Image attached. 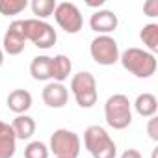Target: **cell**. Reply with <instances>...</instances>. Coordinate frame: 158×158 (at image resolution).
I'll return each instance as SVG.
<instances>
[{
    "mask_svg": "<svg viewBox=\"0 0 158 158\" xmlns=\"http://www.w3.org/2000/svg\"><path fill=\"white\" fill-rule=\"evenodd\" d=\"M119 61H121L123 69L132 73L136 78H151L158 67L156 56L147 52L145 48H138V47H130V48L123 50L119 54Z\"/></svg>",
    "mask_w": 158,
    "mask_h": 158,
    "instance_id": "cell-1",
    "label": "cell"
},
{
    "mask_svg": "<svg viewBox=\"0 0 158 158\" xmlns=\"http://www.w3.org/2000/svg\"><path fill=\"white\" fill-rule=\"evenodd\" d=\"M84 147L93 158H115L117 145L106 132V128L99 125H91L84 130Z\"/></svg>",
    "mask_w": 158,
    "mask_h": 158,
    "instance_id": "cell-2",
    "label": "cell"
},
{
    "mask_svg": "<svg viewBox=\"0 0 158 158\" xmlns=\"http://www.w3.org/2000/svg\"><path fill=\"white\" fill-rule=\"evenodd\" d=\"M104 119L110 128L114 130H125L132 123V102L127 95L115 93L108 97L104 104Z\"/></svg>",
    "mask_w": 158,
    "mask_h": 158,
    "instance_id": "cell-3",
    "label": "cell"
},
{
    "mask_svg": "<svg viewBox=\"0 0 158 158\" xmlns=\"http://www.w3.org/2000/svg\"><path fill=\"white\" fill-rule=\"evenodd\" d=\"M71 93L80 108H93L99 99L97 80L89 71H80L71 78Z\"/></svg>",
    "mask_w": 158,
    "mask_h": 158,
    "instance_id": "cell-4",
    "label": "cell"
},
{
    "mask_svg": "<svg viewBox=\"0 0 158 158\" xmlns=\"http://www.w3.org/2000/svg\"><path fill=\"white\" fill-rule=\"evenodd\" d=\"M82 149L80 136L69 128H58L50 134L48 151L54 152L56 158H78Z\"/></svg>",
    "mask_w": 158,
    "mask_h": 158,
    "instance_id": "cell-5",
    "label": "cell"
},
{
    "mask_svg": "<svg viewBox=\"0 0 158 158\" xmlns=\"http://www.w3.org/2000/svg\"><path fill=\"white\" fill-rule=\"evenodd\" d=\"M24 32H26V41L34 43L37 48H50L58 41V34L52 24L47 21L39 19H24Z\"/></svg>",
    "mask_w": 158,
    "mask_h": 158,
    "instance_id": "cell-6",
    "label": "cell"
},
{
    "mask_svg": "<svg viewBox=\"0 0 158 158\" xmlns=\"http://www.w3.org/2000/svg\"><path fill=\"white\" fill-rule=\"evenodd\" d=\"M89 54L99 65H114L119 61V45L112 35H97L89 43Z\"/></svg>",
    "mask_w": 158,
    "mask_h": 158,
    "instance_id": "cell-7",
    "label": "cell"
},
{
    "mask_svg": "<svg viewBox=\"0 0 158 158\" xmlns=\"http://www.w3.org/2000/svg\"><path fill=\"white\" fill-rule=\"evenodd\" d=\"M54 19L58 26L67 34H78L84 26L82 11L73 2H60L54 10Z\"/></svg>",
    "mask_w": 158,
    "mask_h": 158,
    "instance_id": "cell-8",
    "label": "cell"
},
{
    "mask_svg": "<svg viewBox=\"0 0 158 158\" xmlns=\"http://www.w3.org/2000/svg\"><path fill=\"white\" fill-rule=\"evenodd\" d=\"M26 47V32H24V21L17 19L13 21L2 39V50L10 56H19Z\"/></svg>",
    "mask_w": 158,
    "mask_h": 158,
    "instance_id": "cell-9",
    "label": "cell"
},
{
    "mask_svg": "<svg viewBox=\"0 0 158 158\" xmlns=\"http://www.w3.org/2000/svg\"><path fill=\"white\" fill-rule=\"evenodd\" d=\"M117 24H119V19L110 10H97L89 17V28L97 35H110L112 32L117 30Z\"/></svg>",
    "mask_w": 158,
    "mask_h": 158,
    "instance_id": "cell-10",
    "label": "cell"
},
{
    "mask_svg": "<svg viewBox=\"0 0 158 158\" xmlns=\"http://www.w3.org/2000/svg\"><path fill=\"white\" fill-rule=\"evenodd\" d=\"M41 97L48 108H63L69 101V89L60 82H48L43 88Z\"/></svg>",
    "mask_w": 158,
    "mask_h": 158,
    "instance_id": "cell-11",
    "label": "cell"
},
{
    "mask_svg": "<svg viewBox=\"0 0 158 158\" xmlns=\"http://www.w3.org/2000/svg\"><path fill=\"white\" fill-rule=\"evenodd\" d=\"M30 74L37 82L52 80V56H35L30 63Z\"/></svg>",
    "mask_w": 158,
    "mask_h": 158,
    "instance_id": "cell-12",
    "label": "cell"
},
{
    "mask_svg": "<svg viewBox=\"0 0 158 158\" xmlns=\"http://www.w3.org/2000/svg\"><path fill=\"white\" fill-rule=\"evenodd\" d=\"M6 104H8V108H10L13 114L23 115V114H26V112L32 108V93L26 91V89H13V91L8 95Z\"/></svg>",
    "mask_w": 158,
    "mask_h": 158,
    "instance_id": "cell-13",
    "label": "cell"
},
{
    "mask_svg": "<svg viewBox=\"0 0 158 158\" xmlns=\"http://www.w3.org/2000/svg\"><path fill=\"white\" fill-rule=\"evenodd\" d=\"M132 106H134V110H136L138 115L149 119V117L156 115V112H158V99L152 93H139L136 97V101H134Z\"/></svg>",
    "mask_w": 158,
    "mask_h": 158,
    "instance_id": "cell-14",
    "label": "cell"
},
{
    "mask_svg": "<svg viewBox=\"0 0 158 158\" xmlns=\"http://www.w3.org/2000/svg\"><path fill=\"white\" fill-rule=\"evenodd\" d=\"M11 128H13L17 139H30L35 134V121L28 114H23V115H17L13 119Z\"/></svg>",
    "mask_w": 158,
    "mask_h": 158,
    "instance_id": "cell-15",
    "label": "cell"
},
{
    "mask_svg": "<svg viewBox=\"0 0 158 158\" xmlns=\"http://www.w3.org/2000/svg\"><path fill=\"white\" fill-rule=\"evenodd\" d=\"M73 71V61L65 54H56L52 58V80L63 84Z\"/></svg>",
    "mask_w": 158,
    "mask_h": 158,
    "instance_id": "cell-16",
    "label": "cell"
},
{
    "mask_svg": "<svg viewBox=\"0 0 158 158\" xmlns=\"http://www.w3.org/2000/svg\"><path fill=\"white\" fill-rule=\"evenodd\" d=\"M139 39L145 45V50L151 54L158 52V24L156 23H149L141 28L139 32Z\"/></svg>",
    "mask_w": 158,
    "mask_h": 158,
    "instance_id": "cell-17",
    "label": "cell"
},
{
    "mask_svg": "<svg viewBox=\"0 0 158 158\" xmlns=\"http://www.w3.org/2000/svg\"><path fill=\"white\" fill-rule=\"evenodd\" d=\"M28 6L32 8V13L35 15L34 19L45 21V19L54 15V10H56L58 2H56V0H32Z\"/></svg>",
    "mask_w": 158,
    "mask_h": 158,
    "instance_id": "cell-18",
    "label": "cell"
},
{
    "mask_svg": "<svg viewBox=\"0 0 158 158\" xmlns=\"http://www.w3.org/2000/svg\"><path fill=\"white\" fill-rule=\"evenodd\" d=\"M26 8H28V0H0V13L6 17L19 15Z\"/></svg>",
    "mask_w": 158,
    "mask_h": 158,
    "instance_id": "cell-19",
    "label": "cell"
},
{
    "mask_svg": "<svg viewBox=\"0 0 158 158\" xmlns=\"http://www.w3.org/2000/svg\"><path fill=\"white\" fill-rule=\"evenodd\" d=\"M17 151L15 132H8L0 136V158H13Z\"/></svg>",
    "mask_w": 158,
    "mask_h": 158,
    "instance_id": "cell-20",
    "label": "cell"
},
{
    "mask_svg": "<svg viewBox=\"0 0 158 158\" xmlns=\"http://www.w3.org/2000/svg\"><path fill=\"white\" fill-rule=\"evenodd\" d=\"M48 145L43 141H30L24 147V158H48Z\"/></svg>",
    "mask_w": 158,
    "mask_h": 158,
    "instance_id": "cell-21",
    "label": "cell"
},
{
    "mask_svg": "<svg viewBox=\"0 0 158 158\" xmlns=\"http://www.w3.org/2000/svg\"><path fill=\"white\" fill-rule=\"evenodd\" d=\"M147 134L152 141H158V117L152 115L149 117V123H147Z\"/></svg>",
    "mask_w": 158,
    "mask_h": 158,
    "instance_id": "cell-22",
    "label": "cell"
},
{
    "mask_svg": "<svg viewBox=\"0 0 158 158\" xmlns=\"http://www.w3.org/2000/svg\"><path fill=\"white\" fill-rule=\"evenodd\" d=\"M143 13L145 17H158V0H147L143 4Z\"/></svg>",
    "mask_w": 158,
    "mask_h": 158,
    "instance_id": "cell-23",
    "label": "cell"
},
{
    "mask_svg": "<svg viewBox=\"0 0 158 158\" xmlns=\"http://www.w3.org/2000/svg\"><path fill=\"white\" fill-rule=\"evenodd\" d=\"M119 158H143V156H141V152L136 151V149H127Z\"/></svg>",
    "mask_w": 158,
    "mask_h": 158,
    "instance_id": "cell-24",
    "label": "cell"
},
{
    "mask_svg": "<svg viewBox=\"0 0 158 158\" xmlns=\"http://www.w3.org/2000/svg\"><path fill=\"white\" fill-rule=\"evenodd\" d=\"M8 132H13L11 125H10V123H4V121H0V136H2V134H8Z\"/></svg>",
    "mask_w": 158,
    "mask_h": 158,
    "instance_id": "cell-25",
    "label": "cell"
},
{
    "mask_svg": "<svg viewBox=\"0 0 158 158\" xmlns=\"http://www.w3.org/2000/svg\"><path fill=\"white\" fill-rule=\"evenodd\" d=\"M88 6H91V8H101V6H104V0H99V2H88Z\"/></svg>",
    "mask_w": 158,
    "mask_h": 158,
    "instance_id": "cell-26",
    "label": "cell"
},
{
    "mask_svg": "<svg viewBox=\"0 0 158 158\" xmlns=\"http://www.w3.org/2000/svg\"><path fill=\"white\" fill-rule=\"evenodd\" d=\"M2 63H4V50L0 48V67H2Z\"/></svg>",
    "mask_w": 158,
    "mask_h": 158,
    "instance_id": "cell-27",
    "label": "cell"
},
{
    "mask_svg": "<svg viewBox=\"0 0 158 158\" xmlns=\"http://www.w3.org/2000/svg\"><path fill=\"white\" fill-rule=\"evenodd\" d=\"M152 158H156V149H154V151H152Z\"/></svg>",
    "mask_w": 158,
    "mask_h": 158,
    "instance_id": "cell-28",
    "label": "cell"
}]
</instances>
